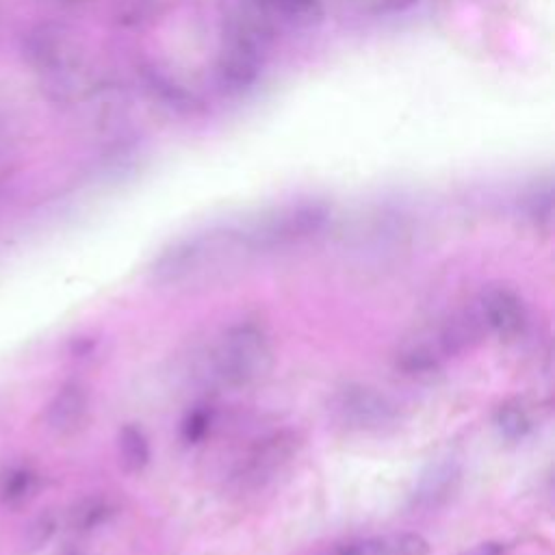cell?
<instances>
[{"label":"cell","instance_id":"cell-19","mask_svg":"<svg viewBox=\"0 0 555 555\" xmlns=\"http://www.w3.org/2000/svg\"><path fill=\"white\" fill-rule=\"evenodd\" d=\"M505 544L503 542H494V540H488V542H479L457 555H503L505 553Z\"/></svg>","mask_w":555,"mask_h":555},{"label":"cell","instance_id":"cell-15","mask_svg":"<svg viewBox=\"0 0 555 555\" xmlns=\"http://www.w3.org/2000/svg\"><path fill=\"white\" fill-rule=\"evenodd\" d=\"M115 516V505L106 496H87L69 512V522L78 533H89Z\"/></svg>","mask_w":555,"mask_h":555},{"label":"cell","instance_id":"cell-18","mask_svg":"<svg viewBox=\"0 0 555 555\" xmlns=\"http://www.w3.org/2000/svg\"><path fill=\"white\" fill-rule=\"evenodd\" d=\"M264 9L280 13L288 20L297 22H310L312 17H319L321 4L319 0H258Z\"/></svg>","mask_w":555,"mask_h":555},{"label":"cell","instance_id":"cell-7","mask_svg":"<svg viewBox=\"0 0 555 555\" xmlns=\"http://www.w3.org/2000/svg\"><path fill=\"white\" fill-rule=\"evenodd\" d=\"M462 462L455 455L436 457L427 464V468L418 475L412 492H410V509L429 514L444 507L462 483Z\"/></svg>","mask_w":555,"mask_h":555},{"label":"cell","instance_id":"cell-3","mask_svg":"<svg viewBox=\"0 0 555 555\" xmlns=\"http://www.w3.org/2000/svg\"><path fill=\"white\" fill-rule=\"evenodd\" d=\"M327 414L347 434H384L401 421V408L395 397L362 382L336 388L327 399Z\"/></svg>","mask_w":555,"mask_h":555},{"label":"cell","instance_id":"cell-14","mask_svg":"<svg viewBox=\"0 0 555 555\" xmlns=\"http://www.w3.org/2000/svg\"><path fill=\"white\" fill-rule=\"evenodd\" d=\"M494 427L499 431V436L507 442H520L525 440L531 429H533V421L531 414L527 412V408L518 401V399H509L503 401L496 410H494Z\"/></svg>","mask_w":555,"mask_h":555},{"label":"cell","instance_id":"cell-8","mask_svg":"<svg viewBox=\"0 0 555 555\" xmlns=\"http://www.w3.org/2000/svg\"><path fill=\"white\" fill-rule=\"evenodd\" d=\"M429 542L421 533L390 531L338 542L321 555H427Z\"/></svg>","mask_w":555,"mask_h":555},{"label":"cell","instance_id":"cell-4","mask_svg":"<svg viewBox=\"0 0 555 555\" xmlns=\"http://www.w3.org/2000/svg\"><path fill=\"white\" fill-rule=\"evenodd\" d=\"M301 434L293 427L273 429L256 438L234 462L230 488L236 492H256L280 477L301 451Z\"/></svg>","mask_w":555,"mask_h":555},{"label":"cell","instance_id":"cell-2","mask_svg":"<svg viewBox=\"0 0 555 555\" xmlns=\"http://www.w3.org/2000/svg\"><path fill=\"white\" fill-rule=\"evenodd\" d=\"M249 249L243 232L202 234L167 247L150 267V280L158 286H184L204 280L225 264L234 251Z\"/></svg>","mask_w":555,"mask_h":555},{"label":"cell","instance_id":"cell-6","mask_svg":"<svg viewBox=\"0 0 555 555\" xmlns=\"http://www.w3.org/2000/svg\"><path fill=\"white\" fill-rule=\"evenodd\" d=\"M475 312L483 325V332H490L505 343L520 338L529 325V312L522 297L512 286L503 284L483 288Z\"/></svg>","mask_w":555,"mask_h":555},{"label":"cell","instance_id":"cell-17","mask_svg":"<svg viewBox=\"0 0 555 555\" xmlns=\"http://www.w3.org/2000/svg\"><path fill=\"white\" fill-rule=\"evenodd\" d=\"M56 531V518L46 512V514H39L35 516L26 527H24V533H22V551L24 553H35L39 551L41 546H46L50 542V538L54 535Z\"/></svg>","mask_w":555,"mask_h":555},{"label":"cell","instance_id":"cell-21","mask_svg":"<svg viewBox=\"0 0 555 555\" xmlns=\"http://www.w3.org/2000/svg\"><path fill=\"white\" fill-rule=\"evenodd\" d=\"M67 555H76V553H67Z\"/></svg>","mask_w":555,"mask_h":555},{"label":"cell","instance_id":"cell-9","mask_svg":"<svg viewBox=\"0 0 555 555\" xmlns=\"http://www.w3.org/2000/svg\"><path fill=\"white\" fill-rule=\"evenodd\" d=\"M87 412H89V395L85 386L78 382H67L50 399L46 408V423L54 434L67 436L82 427Z\"/></svg>","mask_w":555,"mask_h":555},{"label":"cell","instance_id":"cell-1","mask_svg":"<svg viewBox=\"0 0 555 555\" xmlns=\"http://www.w3.org/2000/svg\"><path fill=\"white\" fill-rule=\"evenodd\" d=\"M273 366V345L267 330L241 321L221 332L208 351L210 377L228 388L258 384Z\"/></svg>","mask_w":555,"mask_h":555},{"label":"cell","instance_id":"cell-12","mask_svg":"<svg viewBox=\"0 0 555 555\" xmlns=\"http://www.w3.org/2000/svg\"><path fill=\"white\" fill-rule=\"evenodd\" d=\"M39 486V473L28 464H9L0 470V501L9 507L26 505Z\"/></svg>","mask_w":555,"mask_h":555},{"label":"cell","instance_id":"cell-20","mask_svg":"<svg viewBox=\"0 0 555 555\" xmlns=\"http://www.w3.org/2000/svg\"><path fill=\"white\" fill-rule=\"evenodd\" d=\"M410 2H414V0H382V4L390 7V9H401V7L410 4Z\"/></svg>","mask_w":555,"mask_h":555},{"label":"cell","instance_id":"cell-13","mask_svg":"<svg viewBox=\"0 0 555 555\" xmlns=\"http://www.w3.org/2000/svg\"><path fill=\"white\" fill-rule=\"evenodd\" d=\"M117 455H119V464L126 473H141L150 464V457H152L150 440L139 425L128 423L119 429Z\"/></svg>","mask_w":555,"mask_h":555},{"label":"cell","instance_id":"cell-11","mask_svg":"<svg viewBox=\"0 0 555 555\" xmlns=\"http://www.w3.org/2000/svg\"><path fill=\"white\" fill-rule=\"evenodd\" d=\"M444 360L447 356L436 343V338L427 336V338H416L401 347V351L397 353V369L405 377L431 379L436 373H440Z\"/></svg>","mask_w":555,"mask_h":555},{"label":"cell","instance_id":"cell-10","mask_svg":"<svg viewBox=\"0 0 555 555\" xmlns=\"http://www.w3.org/2000/svg\"><path fill=\"white\" fill-rule=\"evenodd\" d=\"M260 69V50L251 35L238 30L230 37L221 54V76L232 87L249 85Z\"/></svg>","mask_w":555,"mask_h":555},{"label":"cell","instance_id":"cell-16","mask_svg":"<svg viewBox=\"0 0 555 555\" xmlns=\"http://www.w3.org/2000/svg\"><path fill=\"white\" fill-rule=\"evenodd\" d=\"M215 421H217V412H215L212 405H208V403L193 405L184 414V418L180 423V438H182V442L184 444H199V442H204L210 436V431L215 427Z\"/></svg>","mask_w":555,"mask_h":555},{"label":"cell","instance_id":"cell-5","mask_svg":"<svg viewBox=\"0 0 555 555\" xmlns=\"http://www.w3.org/2000/svg\"><path fill=\"white\" fill-rule=\"evenodd\" d=\"M327 221V212L323 206L317 204H301L282 208L251 228L243 230L245 243L249 249L269 251L291 247L314 236Z\"/></svg>","mask_w":555,"mask_h":555}]
</instances>
